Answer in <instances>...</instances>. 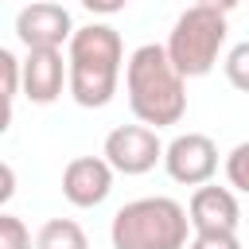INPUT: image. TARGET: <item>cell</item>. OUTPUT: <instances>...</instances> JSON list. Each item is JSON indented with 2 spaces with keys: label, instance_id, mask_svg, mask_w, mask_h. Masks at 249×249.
I'll return each mask as SVG.
<instances>
[{
  "label": "cell",
  "instance_id": "obj_1",
  "mask_svg": "<svg viewBox=\"0 0 249 249\" xmlns=\"http://www.w3.org/2000/svg\"><path fill=\"white\" fill-rule=\"evenodd\" d=\"M124 89H128L132 117L156 132L167 124H179L187 113V78L175 70L167 47L160 43H144L128 54Z\"/></svg>",
  "mask_w": 249,
  "mask_h": 249
},
{
  "label": "cell",
  "instance_id": "obj_2",
  "mask_svg": "<svg viewBox=\"0 0 249 249\" xmlns=\"http://www.w3.org/2000/svg\"><path fill=\"white\" fill-rule=\"evenodd\" d=\"M70 62V97L82 109H105L117 93L121 66H124V43L109 23L78 27L66 43Z\"/></svg>",
  "mask_w": 249,
  "mask_h": 249
},
{
  "label": "cell",
  "instance_id": "obj_3",
  "mask_svg": "<svg viewBox=\"0 0 249 249\" xmlns=\"http://www.w3.org/2000/svg\"><path fill=\"white\" fill-rule=\"evenodd\" d=\"M191 214L167 195H148L132 198L113 214L109 241L113 249H187L191 233Z\"/></svg>",
  "mask_w": 249,
  "mask_h": 249
},
{
  "label": "cell",
  "instance_id": "obj_4",
  "mask_svg": "<svg viewBox=\"0 0 249 249\" xmlns=\"http://www.w3.org/2000/svg\"><path fill=\"white\" fill-rule=\"evenodd\" d=\"M226 35H230V23L222 12L191 4L171 23V35L163 47H167V54L183 78H206L226 51Z\"/></svg>",
  "mask_w": 249,
  "mask_h": 249
},
{
  "label": "cell",
  "instance_id": "obj_5",
  "mask_svg": "<svg viewBox=\"0 0 249 249\" xmlns=\"http://www.w3.org/2000/svg\"><path fill=\"white\" fill-rule=\"evenodd\" d=\"M163 152H167V144L148 124H117L101 144V156L109 160V167L117 175H144L156 163H163Z\"/></svg>",
  "mask_w": 249,
  "mask_h": 249
},
{
  "label": "cell",
  "instance_id": "obj_6",
  "mask_svg": "<svg viewBox=\"0 0 249 249\" xmlns=\"http://www.w3.org/2000/svg\"><path fill=\"white\" fill-rule=\"evenodd\" d=\"M74 19L62 4L54 0H35L27 8H19L16 16V39L27 51H62V43L74 39Z\"/></svg>",
  "mask_w": 249,
  "mask_h": 249
},
{
  "label": "cell",
  "instance_id": "obj_7",
  "mask_svg": "<svg viewBox=\"0 0 249 249\" xmlns=\"http://www.w3.org/2000/svg\"><path fill=\"white\" fill-rule=\"evenodd\" d=\"M163 167H167V175L175 183L202 187L218 171V144L206 132H179L163 152Z\"/></svg>",
  "mask_w": 249,
  "mask_h": 249
},
{
  "label": "cell",
  "instance_id": "obj_8",
  "mask_svg": "<svg viewBox=\"0 0 249 249\" xmlns=\"http://www.w3.org/2000/svg\"><path fill=\"white\" fill-rule=\"evenodd\" d=\"M113 167L105 156H74L62 167V198L78 210H93L113 191Z\"/></svg>",
  "mask_w": 249,
  "mask_h": 249
},
{
  "label": "cell",
  "instance_id": "obj_9",
  "mask_svg": "<svg viewBox=\"0 0 249 249\" xmlns=\"http://www.w3.org/2000/svg\"><path fill=\"white\" fill-rule=\"evenodd\" d=\"M187 214H191L195 233H237L241 226V202L233 187H214V183L195 187Z\"/></svg>",
  "mask_w": 249,
  "mask_h": 249
},
{
  "label": "cell",
  "instance_id": "obj_10",
  "mask_svg": "<svg viewBox=\"0 0 249 249\" xmlns=\"http://www.w3.org/2000/svg\"><path fill=\"white\" fill-rule=\"evenodd\" d=\"M70 89V62L62 51H27L23 58V97L31 105H51Z\"/></svg>",
  "mask_w": 249,
  "mask_h": 249
},
{
  "label": "cell",
  "instance_id": "obj_11",
  "mask_svg": "<svg viewBox=\"0 0 249 249\" xmlns=\"http://www.w3.org/2000/svg\"><path fill=\"white\" fill-rule=\"evenodd\" d=\"M35 249H89V237L74 218H51L39 226Z\"/></svg>",
  "mask_w": 249,
  "mask_h": 249
},
{
  "label": "cell",
  "instance_id": "obj_12",
  "mask_svg": "<svg viewBox=\"0 0 249 249\" xmlns=\"http://www.w3.org/2000/svg\"><path fill=\"white\" fill-rule=\"evenodd\" d=\"M0 70H4V121H12L16 97L23 93V62L12 51H0Z\"/></svg>",
  "mask_w": 249,
  "mask_h": 249
},
{
  "label": "cell",
  "instance_id": "obj_13",
  "mask_svg": "<svg viewBox=\"0 0 249 249\" xmlns=\"http://www.w3.org/2000/svg\"><path fill=\"white\" fill-rule=\"evenodd\" d=\"M222 70H226V78H230L233 89L249 93V39H245V43H233V47L226 51Z\"/></svg>",
  "mask_w": 249,
  "mask_h": 249
},
{
  "label": "cell",
  "instance_id": "obj_14",
  "mask_svg": "<svg viewBox=\"0 0 249 249\" xmlns=\"http://www.w3.org/2000/svg\"><path fill=\"white\" fill-rule=\"evenodd\" d=\"M0 249H35L23 218H16V214H8V210L0 214Z\"/></svg>",
  "mask_w": 249,
  "mask_h": 249
},
{
  "label": "cell",
  "instance_id": "obj_15",
  "mask_svg": "<svg viewBox=\"0 0 249 249\" xmlns=\"http://www.w3.org/2000/svg\"><path fill=\"white\" fill-rule=\"evenodd\" d=\"M226 179H230V187H233V191L249 195V140H245V144H237V148L226 156Z\"/></svg>",
  "mask_w": 249,
  "mask_h": 249
},
{
  "label": "cell",
  "instance_id": "obj_16",
  "mask_svg": "<svg viewBox=\"0 0 249 249\" xmlns=\"http://www.w3.org/2000/svg\"><path fill=\"white\" fill-rule=\"evenodd\" d=\"M187 249H241L237 233H195Z\"/></svg>",
  "mask_w": 249,
  "mask_h": 249
},
{
  "label": "cell",
  "instance_id": "obj_17",
  "mask_svg": "<svg viewBox=\"0 0 249 249\" xmlns=\"http://www.w3.org/2000/svg\"><path fill=\"white\" fill-rule=\"evenodd\" d=\"M82 8H89L93 16H117L128 8V0H82Z\"/></svg>",
  "mask_w": 249,
  "mask_h": 249
},
{
  "label": "cell",
  "instance_id": "obj_18",
  "mask_svg": "<svg viewBox=\"0 0 249 249\" xmlns=\"http://www.w3.org/2000/svg\"><path fill=\"white\" fill-rule=\"evenodd\" d=\"M0 175H4V187H0V202H8V198H12V191H16V171H12V163H4V167H0Z\"/></svg>",
  "mask_w": 249,
  "mask_h": 249
},
{
  "label": "cell",
  "instance_id": "obj_19",
  "mask_svg": "<svg viewBox=\"0 0 249 249\" xmlns=\"http://www.w3.org/2000/svg\"><path fill=\"white\" fill-rule=\"evenodd\" d=\"M195 4H198V8H214V12H222V16H230V12H233V8L241 4V0H195Z\"/></svg>",
  "mask_w": 249,
  "mask_h": 249
}]
</instances>
